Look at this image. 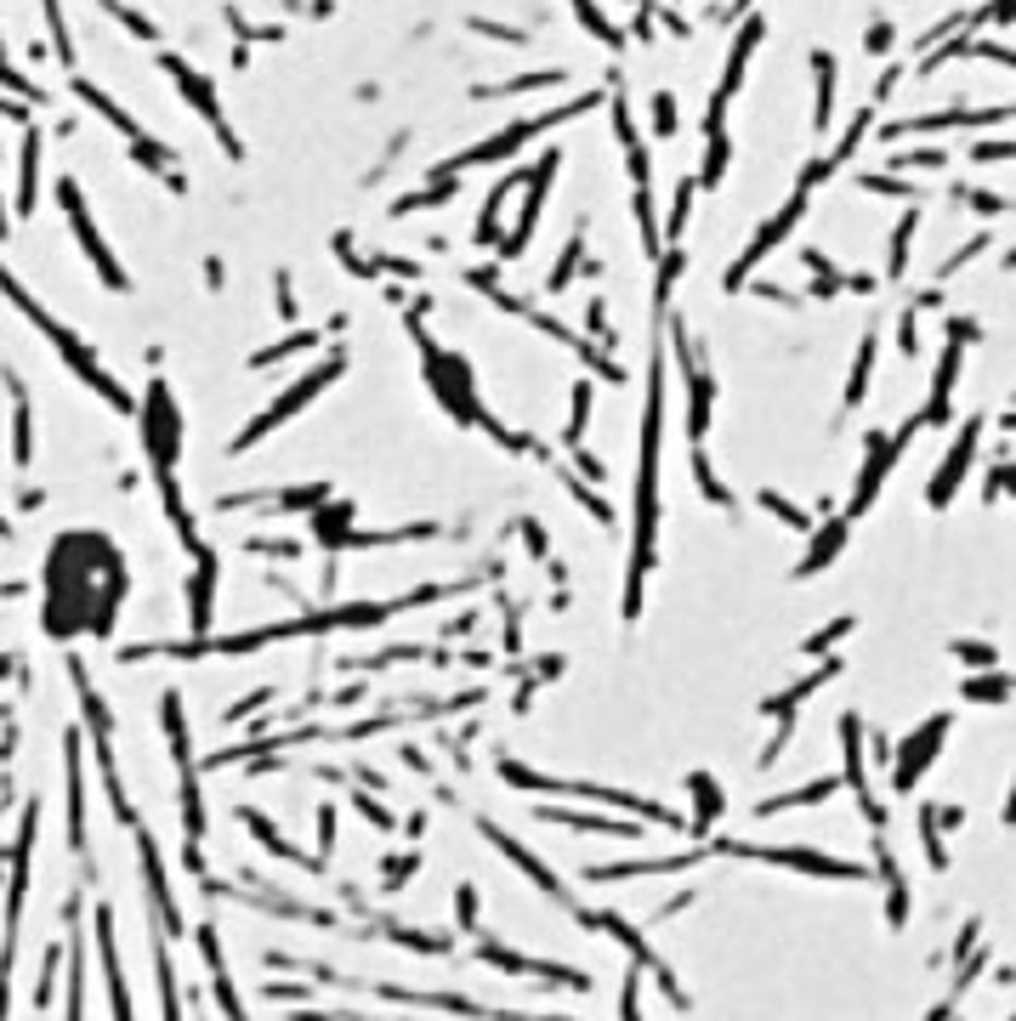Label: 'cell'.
<instances>
[{
	"mask_svg": "<svg viewBox=\"0 0 1016 1021\" xmlns=\"http://www.w3.org/2000/svg\"><path fill=\"white\" fill-rule=\"evenodd\" d=\"M125 602V562L97 533L58 539L46 567V624L58 636H103Z\"/></svg>",
	"mask_w": 1016,
	"mask_h": 1021,
	"instance_id": "cell-1",
	"label": "cell"
}]
</instances>
